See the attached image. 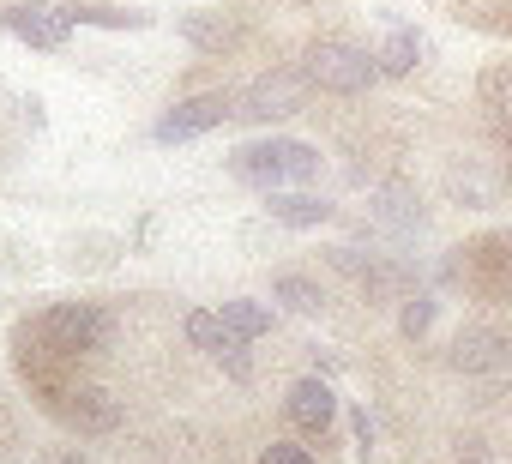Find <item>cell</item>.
I'll use <instances>...</instances> for the list:
<instances>
[{
    "label": "cell",
    "mask_w": 512,
    "mask_h": 464,
    "mask_svg": "<svg viewBox=\"0 0 512 464\" xmlns=\"http://www.w3.org/2000/svg\"><path fill=\"white\" fill-rule=\"evenodd\" d=\"M229 175L247 187H290V181H314L320 175V145L308 139H253L229 151Z\"/></svg>",
    "instance_id": "6da1fadb"
},
{
    "label": "cell",
    "mask_w": 512,
    "mask_h": 464,
    "mask_svg": "<svg viewBox=\"0 0 512 464\" xmlns=\"http://www.w3.org/2000/svg\"><path fill=\"white\" fill-rule=\"evenodd\" d=\"M25 338H37L43 356L73 362V356H97V350L115 338V320H109L103 308H91V302H61V308H49L37 326H25Z\"/></svg>",
    "instance_id": "7a4b0ae2"
},
{
    "label": "cell",
    "mask_w": 512,
    "mask_h": 464,
    "mask_svg": "<svg viewBox=\"0 0 512 464\" xmlns=\"http://www.w3.org/2000/svg\"><path fill=\"white\" fill-rule=\"evenodd\" d=\"M302 73H308V85H320V91H332V97H362V91L380 79V61H374L368 49L344 43V37H320V43L308 49Z\"/></svg>",
    "instance_id": "3957f363"
},
{
    "label": "cell",
    "mask_w": 512,
    "mask_h": 464,
    "mask_svg": "<svg viewBox=\"0 0 512 464\" xmlns=\"http://www.w3.org/2000/svg\"><path fill=\"white\" fill-rule=\"evenodd\" d=\"M302 103H308V73L302 67H278V73L247 85V97L235 103V115L241 121H278V115H296Z\"/></svg>",
    "instance_id": "277c9868"
},
{
    "label": "cell",
    "mask_w": 512,
    "mask_h": 464,
    "mask_svg": "<svg viewBox=\"0 0 512 464\" xmlns=\"http://www.w3.org/2000/svg\"><path fill=\"white\" fill-rule=\"evenodd\" d=\"M235 115V97H223V91H205V97H181L157 127H151V139L157 145H187V139H199V133H211V127H223Z\"/></svg>",
    "instance_id": "5b68a950"
},
{
    "label": "cell",
    "mask_w": 512,
    "mask_h": 464,
    "mask_svg": "<svg viewBox=\"0 0 512 464\" xmlns=\"http://www.w3.org/2000/svg\"><path fill=\"white\" fill-rule=\"evenodd\" d=\"M0 31H13L19 43H31V49H67V37H73V25H67V13L61 7H37V0H25V7H0Z\"/></svg>",
    "instance_id": "8992f818"
},
{
    "label": "cell",
    "mask_w": 512,
    "mask_h": 464,
    "mask_svg": "<svg viewBox=\"0 0 512 464\" xmlns=\"http://www.w3.org/2000/svg\"><path fill=\"white\" fill-rule=\"evenodd\" d=\"M284 410H290V422H296L302 434H326V428L338 422V392H332V380L308 374V380H296V386H290Z\"/></svg>",
    "instance_id": "52a82bcc"
},
{
    "label": "cell",
    "mask_w": 512,
    "mask_h": 464,
    "mask_svg": "<svg viewBox=\"0 0 512 464\" xmlns=\"http://www.w3.org/2000/svg\"><path fill=\"white\" fill-rule=\"evenodd\" d=\"M512 362V338L506 332H488V326H470L452 338V368L458 374H494Z\"/></svg>",
    "instance_id": "ba28073f"
},
{
    "label": "cell",
    "mask_w": 512,
    "mask_h": 464,
    "mask_svg": "<svg viewBox=\"0 0 512 464\" xmlns=\"http://www.w3.org/2000/svg\"><path fill=\"white\" fill-rule=\"evenodd\" d=\"M61 398H67L61 416H67L79 434H109V428H121V404H115L103 386H67Z\"/></svg>",
    "instance_id": "9c48e42d"
},
{
    "label": "cell",
    "mask_w": 512,
    "mask_h": 464,
    "mask_svg": "<svg viewBox=\"0 0 512 464\" xmlns=\"http://www.w3.org/2000/svg\"><path fill=\"white\" fill-rule=\"evenodd\" d=\"M266 211H272V223H290V229H320V223L338 217L332 199H320V193H290V187H272V193H266Z\"/></svg>",
    "instance_id": "30bf717a"
},
{
    "label": "cell",
    "mask_w": 512,
    "mask_h": 464,
    "mask_svg": "<svg viewBox=\"0 0 512 464\" xmlns=\"http://www.w3.org/2000/svg\"><path fill=\"white\" fill-rule=\"evenodd\" d=\"M181 37L199 55H229L241 43V19L235 13H181Z\"/></svg>",
    "instance_id": "8fae6325"
},
{
    "label": "cell",
    "mask_w": 512,
    "mask_h": 464,
    "mask_svg": "<svg viewBox=\"0 0 512 464\" xmlns=\"http://www.w3.org/2000/svg\"><path fill=\"white\" fill-rule=\"evenodd\" d=\"M67 25H103V31H145L151 13L139 7H109V0H67Z\"/></svg>",
    "instance_id": "7c38bea8"
},
{
    "label": "cell",
    "mask_w": 512,
    "mask_h": 464,
    "mask_svg": "<svg viewBox=\"0 0 512 464\" xmlns=\"http://www.w3.org/2000/svg\"><path fill=\"white\" fill-rule=\"evenodd\" d=\"M374 217H380L386 229H398V236L422 229V199H416V187H410V181H392V187H380V193H374Z\"/></svg>",
    "instance_id": "4fadbf2b"
},
{
    "label": "cell",
    "mask_w": 512,
    "mask_h": 464,
    "mask_svg": "<svg viewBox=\"0 0 512 464\" xmlns=\"http://www.w3.org/2000/svg\"><path fill=\"white\" fill-rule=\"evenodd\" d=\"M181 332H187V344H193V350H211V356H223V350L247 344V338H241V332H229V326H223V314H211V308H193V314L181 320Z\"/></svg>",
    "instance_id": "5bb4252c"
},
{
    "label": "cell",
    "mask_w": 512,
    "mask_h": 464,
    "mask_svg": "<svg viewBox=\"0 0 512 464\" xmlns=\"http://www.w3.org/2000/svg\"><path fill=\"white\" fill-rule=\"evenodd\" d=\"M416 55H422L416 31H410V25H398V19H386V49L374 55V61H380V73L404 79V73H416Z\"/></svg>",
    "instance_id": "9a60e30c"
},
{
    "label": "cell",
    "mask_w": 512,
    "mask_h": 464,
    "mask_svg": "<svg viewBox=\"0 0 512 464\" xmlns=\"http://www.w3.org/2000/svg\"><path fill=\"white\" fill-rule=\"evenodd\" d=\"M272 302H284L290 314H320L326 308V290L314 278H302V272H278L272 278Z\"/></svg>",
    "instance_id": "2e32d148"
},
{
    "label": "cell",
    "mask_w": 512,
    "mask_h": 464,
    "mask_svg": "<svg viewBox=\"0 0 512 464\" xmlns=\"http://www.w3.org/2000/svg\"><path fill=\"white\" fill-rule=\"evenodd\" d=\"M223 326L253 344V338L272 332V308H266V302H247V296H229V302H223Z\"/></svg>",
    "instance_id": "e0dca14e"
},
{
    "label": "cell",
    "mask_w": 512,
    "mask_h": 464,
    "mask_svg": "<svg viewBox=\"0 0 512 464\" xmlns=\"http://www.w3.org/2000/svg\"><path fill=\"white\" fill-rule=\"evenodd\" d=\"M428 326H434V296H410V302L398 308V332H404V338H422Z\"/></svg>",
    "instance_id": "ac0fdd59"
},
{
    "label": "cell",
    "mask_w": 512,
    "mask_h": 464,
    "mask_svg": "<svg viewBox=\"0 0 512 464\" xmlns=\"http://www.w3.org/2000/svg\"><path fill=\"white\" fill-rule=\"evenodd\" d=\"M260 464H314V452H308L302 440H272V446L260 452Z\"/></svg>",
    "instance_id": "d6986e66"
},
{
    "label": "cell",
    "mask_w": 512,
    "mask_h": 464,
    "mask_svg": "<svg viewBox=\"0 0 512 464\" xmlns=\"http://www.w3.org/2000/svg\"><path fill=\"white\" fill-rule=\"evenodd\" d=\"M350 428H356V446L368 452V446H374V416H368V410H350Z\"/></svg>",
    "instance_id": "ffe728a7"
},
{
    "label": "cell",
    "mask_w": 512,
    "mask_h": 464,
    "mask_svg": "<svg viewBox=\"0 0 512 464\" xmlns=\"http://www.w3.org/2000/svg\"><path fill=\"white\" fill-rule=\"evenodd\" d=\"M506 266H512V242H506Z\"/></svg>",
    "instance_id": "44dd1931"
},
{
    "label": "cell",
    "mask_w": 512,
    "mask_h": 464,
    "mask_svg": "<svg viewBox=\"0 0 512 464\" xmlns=\"http://www.w3.org/2000/svg\"><path fill=\"white\" fill-rule=\"evenodd\" d=\"M506 338H512V332H506Z\"/></svg>",
    "instance_id": "7402d4cb"
}]
</instances>
